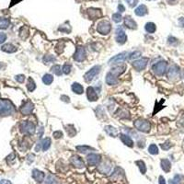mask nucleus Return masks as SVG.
<instances>
[{
	"instance_id": "nucleus-58",
	"label": "nucleus",
	"mask_w": 184,
	"mask_h": 184,
	"mask_svg": "<svg viewBox=\"0 0 184 184\" xmlns=\"http://www.w3.org/2000/svg\"><path fill=\"white\" fill-rule=\"evenodd\" d=\"M181 123H182V124L184 126V116L182 118V120H181Z\"/></svg>"
},
{
	"instance_id": "nucleus-18",
	"label": "nucleus",
	"mask_w": 184,
	"mask_h": 184,
	"mask_svg": "<svg viewBox=\"0 0 184 184\" xmlns=\"http://www.w3.org/2000/svg\"><path fill=\"white\" fill-rule=\"evenodd\" d=\"M120 139L122 140V142L125 146H127L129 147H134V141L132 140L130 135L125 134H120Z\"/></svg>"
},
{
	"instance_id": "nucleus-37",
	"label": "nucleus",
	"mask_w": 184,
	"mask_h": 184,
	"mask_svg": "<svg viewBox=\"0 0 184 184\" xmlns=\"http://www.w3.org/2000/svg\"><path fill=\"white\" fill-rule=\"evenodd\" d=\"M27 88H28V90L30 91V92H32L35 90V88H36V84L34 82V80L32 78H29L28 79V83H27Z\"/></svg>"
},
{
	"instance_id": "nucleus-22",
	"label": "nucleus",
	"mask_w": 184,
	"mask_h": 184,
	"mask_svg": "<svg viewBox=\"0 0 184 184\" xmlns=\"http://www.w3.org/2000/svg\"><path fill=\"white\" fill-rule=\"evenodd\" d=\"M123 176H124L123 170H122V168H120V167H116L115 170L113 171L112 175V180H113L114 182H115V181H119V180H120L122 177H123Z\"/></svg>"
},
{
	"instance_id": "nucleus-33",
	"label": "nucleus",
	"mask_w": 184,
	"mask_h": 184,
	"mask_svg": "<svg viewBox=\"0 0 184 184\" xmlns=\"http://www.w3.org/2000/svg\"><path fill=\"white\" fill-rule=\"evenodd\" d=\"M66 131H67V134H68L70 137L75 136L76 134H77L76 128H75L74 125H72V124H69V125H67V126H66Z\"/></svg>"
},
{
	"instance_id": "nucleus-30",
	"label": "nucleus",
	"mask_w": 184,
	"mask_h": 184,
	"mask_svg": "<svg viewBox=\"0 0 184 184\" xmlns=\"http://www.w3.org/2000/svg\"><path fill=\"white\" fill-rule=\"evenodd\" d=\"M51 144H52L51 138H49V137L44 138V139L42 141V149L43 151L48 150V149L50 148Z\"/></svg>"
},
{
	"instance_id": "nucleus-21",
	"label": "nucleus",
	"mask_w": 184,
	"mask_h": 184,
	"mask_svg": "<svg viewBox=\"0 0 184 184\" xmlns=\"http://www.w3.org/2000/svg\"><path fill=\"white\" fill-rule=\"evenodd\" d=\"M106 83L110 86H115L118 84V77H115L112 72H109L106 75Z\"/></svg>"
},
{
	"instance_id": "nucleus-34",
	"label": "nucleus",
	"mask_w": 184,
	"mask_h": 184,
	"mask_svg": "<svg viewBox=\"0 0 184 184\" xmlns=\"http://www.w3.org/2000/svg\"><path fill=\"white\" fill-rule=\"evenodd\" d=\"M145 29H146V31H147L148 33H154V32H156V30H157V27H156L155 23H153V22H148V23L146 24Z\"/></svg>"
},
{
	"instance_id": "nucleus-38",
	"label": "nucleus",
	"mask_w": 184,
	"mask_h": 184,
	"mask_svg": "<svg viewBox=\"0 0 184 184\" xmlns=\"http://www.w3.org/2000/svg\"><path fill=\"white\" fill-rule=\"evenodd\" d=\"M51 71H52L53 74H55L56 76H61L62 73H63V70H62V68H61V67H60L59 65L53 66V67L51 68Z\"/></svg>"
},
{
	"instance_id": "nucleus-1",
	"label": "nucleus",
	"mask_w": 184,
	"mask_h": 184,
	"mask_svg": "<svg viewBox=\"0 0 184 184\" xmlns=\"http://www.w3.org/2000/svg\"><path fill=\"white\" fill-rule=\"evenodd\" d=\"M15 112V107L12 102L7 100H0V116L6 117L13 114Z\"/></svg>"
},
{
	"instance_id": "nucleus-42",
	"label": "nucleus",
	"mask_w": 184,
	"mask_h": 184,
	"mask_svg": "<svg viewBox=\"0 0 184 184\" xmlns=\"http://www.w3.org/2000/svg\"><path fill=\"white\" fill-rule=\"evenodd\" d=\"M55 60H56L55 57H54L53 55H51V54H46V55L43 57V62H44L45 64H50V63L54 62Z\"/></svg>"
},
{
	"instance_id": "nucleus-51",
	"label": "nucleus",
	"mask_w": 184,
	"mask_h": 184,
	"mask_svg": "<svg viewBox=\"0 0 184 184\" xmlns=\"http://www.w3.org/2000/svg\"><path fill=\"white\" fill-rule=\"evenodd\" d=\"M7 40V35L4 32H0V44L5 42V41Z\"/></svg>"
},
{
	"instance_id": "nucleus-56",
	"label": "nucleus",
	"mask_w": 184,
	"mask_h": 184,
	"mask_svg": "<svg viewBox=\"0 0 184 184\" xmlns=\"http://www.w3.org/2000/svg\"><path fill=\"white\" fill-rule=\"evenodd\" d=\"M0 184H12L9 181H7V180H2V181H0Z\"/></svg>"
},
{
	"instance_id": "nucleus-41",
	"label": "nucleus",
	"mask_w": 184,
	"mask_h": 184,
	"mask_svg": "<svg viewBox=\"0 0 184 184\" xmlns=\"http://www.w3.org/2000/svg\"><path fill=\"white\" fill-rule=\"evenodd\" d=\"M148 152L150 153L151 155H157L158 154V147H157V145L152 144L148 147Z\"/></svg>"
},
{
	"instance_id": "nucleus-50",
	"label": "nucleus",
	"mask_w": 184,
	"mask_h": 184,
	"mask_svg": "<svg viewBox=\"0 0 184 184\" xmlns=\"http://www.w3.org/2000/svg\"><path fill=\"white\" fill-rule=\"evenodd\" d=\"M52 135H53V137L55 139H59V138H61L63 136V133L61 131H55V132H53Z\"/></svg>"
},
{
	"instance_id": "nucleus-7",
	"label": "nucleus",
	"mask_w": 184,
	"mask_h": 184,
	"mask_svg": "<svg viewBox=\"0 0 184 184\" xmlns=\"http://www.w3.org/2000/svg\"><path fill=\"white\" fill-rule=\"evenodd\" d=\"M148 61H149V59H148V58H147V57H143V58H141V59H138V60L134 61V63H133V67H134V68L136 70V71L144 70V69L147 67V66Z\"/></svg>"
},
{
	"instance_id": "nucleus-47",
	"label": "nucleus",
	"mask_w": 184,
	"mask_h": 184,
	"mask_svg": "<svg viewBox=\"0 0 184 184\" xmlns=\"http://www.w3.org/2000/svg\"><path fill=\"white\" fill-rule=\"evenodd\" d=\"M171 147H172V145H171V143L169 141H167V142H165L164 144L161 145V148L163 150H168Z\"/></svg>"
},
{
	"instance_id": "nucleus-19",
	"label": "nucleus",
	"mask_w": 184,
	"mask_h": 184,
	"mask_svg": "<svg viewBox=\"0 0 184 184\" xmlns=\"http://www.w3.org/2000/svg\"><path fill=\"white\" fill-rule=\"evenodd\" d=\"M32 178L37 182H42L44 181L45 175L42 171L39 170V169H33L32 170Z\"/></svg>"
},
{
	"instance_id": "nucleus-28",
	"label": "nucleus",
	"mask_w": 184,
	"mask_h": 184,
	"mask_svg": "<svg viewBox=\"0 0 184 184\" xmlns=\"http://www.w3.org/2000/svg\"><path fill=\"white\" fill-rule=\"evenodd\" d=\"M169 184H184V176L182 175H175L172 180L169 181Z\"/></svg>"
},
{
	"instance_id": "nucleus-5",
	"label": "nucleus",
	"mask_w": 184,
	"mask_h": 184,
	"mask_svg": "<svg viewBox=\"0 0 184 184\" xmlns=\"http://www.w3.org/2000/svg\"><path fill=\"white\" fill-rule=\"evenodd\" d=\"M167 62H165V61H160V62L155 64V65L152 67V70H153V72H154L156 75H157V76H163V75L166 73V71H167Z\"/></svg>"
},
{
	"instance_id": "nucleus-52",
	"label": "nucleus",
	"mask_w": 184,
	"mask_h": 184,
	"mask_svg": "<svg viewBox=\"0 0 184 184\" xmlns=\"http://www.w3.org/2000/svg\"><path fill=\"white\" fill-rule=\"evenodd\" d=\"M178 42V40L176 39V38H174V37H169L168 38V43L169 44H176Z\"/></svg>"
},
{
	"instance_id": "nucleus-55",
	"label": "nucleus",
	"mask_w": 184,
	"mask_h": 184,
	"mask_svg": "<svg viewBox=\"0 0 184 184\" xmlns=\"http://www.w3.org/2000/svg\"><path fill=\"white\" fill-rule=\"evenodd\" d=\"M61 100H62L63 101H66V102H70V99H69V97L65 96V95L61 96Z\"/></svg>"
},
{
	"instance_id": "nucleus-26",
	"label": "nucleus",
	"mask_w": 184,
	"mask_h": 184,
	"mask_svg": "<svg viewBox=\"0 0 184 184\" xmlns=\"http://www.w3.org/2000/svg\"><path fill=\"white\" fill-rule=\"evenodd\" d=\"M71 88H72L73 92H75V93H77V94H78V95L82 94V93L84 92L83 86H82V85H80L79 83H77V82L73 83L72 87H71Z\"/></svg>"
},
{
	"instance_id": "nucleus-6",
	"label": "nucleus",
	"mask_w": 184,
	"mask_h": 184,
	"mask_svg": "<svg viewBox=\"0 0 184 184\" xmlns=\"http://www.w3.org/2000/svg\"><path fill=\"white\" fill-rule=\"evenodd\" d=\"M97 31L99 33L102 34V35H107L112 31V25L109 21L102 20L101 22H99V24L97 26Z\"/></svg>"
},
{
	"instance_id": "nucleus-54",
	"label": "nucleus",
	"mask_w": 184,
	"mask_h": 184,
	"mask_svg": "<svg viewBox=\"0 0 184 184\" xmlns=\"http://www.w3.org/2000/svg\"><path fill=\"white\" fill-rule=\"evenodd\" d=\"M158 184H166V181L162 176H160L159 179H158Z\"/></svg>"
},
{
	"instance_id": "nucleus-40",
	"label": "nucleus",
	"mask_w": 184,
	"mask_h": 184,
	"mask_svg": "<svg viewBox=\"0 0 184 184\" xmlns=\"http://www.w3.org/2000/svg\"><path fill=\"white\" fill-rule=\"evenodd\" d=\"M61 32H65V33H68V32H71V27L69 26V24L68 23H65V24H63V25H61L60 27H59V29H58Z\"/></svg>"
},
{
	"instance_id": "nucleus-3",
	"label": "nucleus",
	"mask_w": 184,
	"mask_h": 184,
	"mask_svg": "<svg viewBox=\"0 0 184 184\" xmlns=\"http://www.w3.org/2000/svg\"><path fill=\"white\" fill-rule=\"evenodd\" d=\"M134 127L140 131V132H143V133H148L150 131L151 128V124L150 122L147 120H143V119H138L136 120L134 122Z\"/></svg>"
},
{
	"instance_id": "nucleus-59",
	"label": "nucleus",
	"mask_w": 184,
	"mask_h": 184,
	"mask_svg": "<svg viewBox=\"0 0 184 184\" xmlns=\"http://www.w3.org/2000/svg\"><path fill=\"white\" fill-rule=\"evenodd\" d=\"M169 3H175V2H177L178 0H167Z\"/></svg>"
},
{
	"instance_id": "nucleus-20",
	"label": "nucleus",
	"mask_w": 184,
	"mask_h": 184,
	"mask_svg": "<svg viewBox=\"0 0 184 184\" xmlns=\"http://www.w3.org/2000/svg\"><path fill=\"white\" fill-rule=\"evenodd\" d=\"M124 25H125V27H127L128 29H131V30H136L137 29L136 22L130 16H126L124 17Z\"/></svg>"
},
{
	"instance_id": "nucleus-53",
	"label": "nucleus",
	"mask_w": 184,
	"mask_h": 184,
	"mask_svg": "<svg viewBox=\"0 0 184 184\" xmlns=\"http://www.w3.org/2000/svg\"><path fill=\"white\" fill-rule=\"evenodd\" d=\"M118 9H119V11H120V12H124V11H125V7H124V6H123L122 4H121V3H120V5L118 6Z\"/></svg>"
},
{
	"instance_id": "nucleus-48",
	"label": "nucleus",
	"mask_w": 184,
	"mask_h": 184,
	"mask_svg": "<svg viewBox=\"0 0 184 184\" xmlns=\"http://www.w3.org/2000/svg\"><path fill=\"white\" fill-rule=\"evenodd\" d=\"M15 78L18 83H23L25 80V76L24 75H17L15 77Z\"/></svg>"
},
{
	"instance_id": "nucleus-46",
	"label": "nucleus",
	"mask_w": 184,
	"mask_h": 184,
	"mask_svg": "<svg viewBox=\"0 0 184 184\" xmlns=\"http://www.w3.org/2000/svg\"><path fill=\"white\" fill-rule=\"evenodd\" d=\"M119 113H121V114H119V116L121 118H130V115H129V112H126V111H122V110H120L119 111Z\"/></svg>"
},
{
	"instance_id": "nucleus-49",
	"label": "nucleus",
	"mask_w": 184,
	"mask_h": 184,
	"mask_svg": "<svg viewBox=\"0 0 184 184\" xmlns=\"http://www.w3.org/2000/svg\"><path fill=\"white\" fill-rule=\"evenodd\" d=\"M126 2H127V4H128L131 7H135V6L137 5L138 0H126Z\"/></svg>"
},
{
	"instance_id": "nucleus-43",
	"label": "nucleus",
	"mask_w": 184,
	"mask_h": 184,
	"mask_svg": "<svg viewBox=\"0 0 184 184\" xmlns=\"http://www.w3.org/2000/svg\"><path fill=\"white\" fill-rule=\"evenodd\" d=\"M71 69H72V66H71L70 64H65V65H64V67H62L63 73H64V74H66V75L70 74Z\"/></svg>"
},
{
	"instance_id": "nucleus-14",
	"label": "nucleus",
	"mask_w": 184,
	"mask_h": 184,
	"mask_svg": "<svg viewBox=\"0 0 184 184\" xmlns=\"http://www.w3.org/2000/svg\"><path fill=\"white\" fill-rule=\"evenodd\" d=\"M167 75L169 79H176L180 75V68L178 66H175V65L170 67L169 69L167 70Z\"/></svg>"
},
{
	"instance_id": "nucleus-25",
	"label": "nucleus",
	"mask_w": 184,
	"mask_h": 184,
	"mask_svg": "<svg viewBox=\"0 0 184 184\" xmlns=\"http://www.w3.org/2000/svg\"><path fill=\"white\" fill-rule=\"evenodd\" d=\"M125 66H118V67H113V68H112V70L110 71V72H112L115 77H119L120 75H122L124 71H125Z\"/></svg>"
},
{
	"instance_id": "nucleus-11",
	"label": "nucleus",
	"mask_w": 184,
	"mask_h": 184,
	"mask_svg": "<svg viewBox=\"0 0 184 184\" xmlns=\"http://www.w3.org/2000/svg\"><path fill=\"white\" fill-rule=\"evenodd\" d=\"M89 166H97L101 163V157L98 154H89L87 157Z\"/></svg>"
},
{
	"instance_id": "nucleus-27",
	"label": "nucleus",
	"mask_w": 184,
	"mask_h": 184,
	"mask_svg": "<svg viewBox=\"0 0 184 184\" xmlns=\"http://www.w3.org/2000/svg\"><path fill=\"white\" fill-rule=\"evenodd\" d=\"M104 130H105V132H106L107 134H109L110 136H112V137H116L118 135L117 129L114 128V127H112V126H111V125L105 126Z\"/></svg>"
},
{
	"instance_id": "nucleus-35",
	"label": "nucleus",
	"mask_w": 184,
	"mask_h": 184,
	"mask_svg": "<svg viewBox=\"0 0 184 184\" xmlns=\"http://www.w3.org/2000/svg\"><path fill=\"white\" fill-rule=\"evenodd\" d=\"M135 164L138 166L139 169H140V172L142 174H146V172H147V167H146V164H145V162L143 160H137V161H135Z\"/></svg>"
},
{
	"instance_id": "nucleus-60",
	"label": "nucleus",
	"mask_w": 184,
	"mask_h": 184,
	"mask_svg": "<svg viewBox=\"0 0 184 184\" xmlns=\"http://www.w3.org/2000/svg\"><path fill=\"white\" fill-rule=\"evenodd\" d=\"M109 184H114V183H109Z\"/></svg>"
},
{
	"instance_id": "nucleus-57",
	"label": "nucleus",
	"mask_w": 184,
	"mask_h": 184,
	"mask_svg": "<svg viewBox=\"0 0 184 184\" xmlns=\"http://www.w3.org/2000/svg\"><path fill=\"white\" fill-rule=\"evenodd\" d=\"M179 22H180V24L184 28V17H181L180 20H179Z\"/></svg>"
},
{
	"instance_id": "nucleus-45",
	"label": "nucleus",
	"mask_w": 184,
	"mask_h": 184,
	"mask_svg": "<svg viewBox=\"0 0 184 184\" xmlns=\"http://www.w3.org/2000/svg\"><path fill=\"white\" fill-rule=\"evenodd\" d=\"M122 19V15H121L120 13H114V14L112 15V20H113L114 22H116V23L121 22Z\"/></svg>"
},
{
	"instance_id": "nucleus-39",
	"label": "nucleus",
	"mask_w": 184,
	"mask_h": 184,
	"mask_svg": "<svg viewBox=\"0 0 184 184\" xmlns=\"http://www.w3.org/2000/svg\"><path fill=\"white\" fill-rule=\"evenodd\" d=\"M77 150L78 151V152H80V153L85 154V153H87L88 151L94 150V148H92L90 147H87V146H78V147H77Z\"/></svg>"
},
{
	"instance_id": "nucleus-44",
	"label": "nucleus",
	"mask_w": 184,
	"mask_h": 184,
	"mask_svg": "<svg viewBox=\"0 0 184 184\" xmlns=\"http://www.w3.org/2000/svg\"><path fill=\"white\" fill-rule=\"evenodd\" d=\"M141 54H142V52H139V51H136V52H134L130 53V54H129V56H128V58H129L130 60L136 59V58L140 57V56H141Z\"/></svg>"
},
{
	"instance_id": "nucleus-32",
	"label": "nucleus",
	"mask_w": 184,
	"mask_h": 184,
	"mask_svg": "<svg viewBox=\"0 0 184 184\" xmlns=\"http://www.w3.org/2000/svg\"><path fill=\"white\" fill-rule=\"evenodd\" d=\"M9 19L6 18V17H0V29L1 30H5L7 29V27L9 26Z\"/></svg>"
},
{
	"instance_id": "nucleus-9",
	"label": "nucleus",
	"mask_w": 184,
	"mask_h": 184,
	"mask_svg": "<svg viewBox=\"0 0 184 184\" xmlns=\"http://www.w3.org/2000/svg\"><path fill=\"white\" fill-rule=\"evenodd\" d=\"M86 57H87V52L85 48L82 46H78L74 54V60H76L77 62H83Z\"/></svg>"
},
{
	"instance_id": "nucleus-4",
	"label": "nucleus",
	"mask_w": 184,
	"mask_h": 184,
	"mask_svg": "<svg viewBox=\"0 0 184 184\" xmlns=\"http://www.w3.org/2000/svg\"><path fill=\"white\" fill-rule=\"evenodd\" d=\"M101 72V66H95L92 68H90L85 75H84V79L86 82H90L92 81L96 76Z\"/></svg>"
},
{
	"instance_id": "nucleus-15",
	"label": "nucleus",
	"mask_w": 184,
	"mask_h": 184,
	"mask_svg": "<svg viewBox=\"0 0 184 184\" xmlns=\"http://www.w3.org/2000/svg\"><path fill=\"white\" fill-rule=\"evenodd\" d=\"M87 100L89 101H96L99 97H98V93L95 90V88L93 87H88L87 89Z\"/></svg>"
},
{
	"instance_id": "nucleus-8",
	"label": "nucleus",
	"mask_w": 184,
	"mask_h": 184,
	"mask_svg": "<svg viewBox=\"0 0 184 184\" xmlns=\"http://www.w3.org/2000/svg\"><path fill=\"white\" fill-rule=\"evenodd\" d=\"M116 36H115V40L119 44H124L127 41V35L125 34L124 31L122 30V27H118L116 32Z\"/></svg>"
},
{
	"instance_id": "nucleus-29",
	"label": "nucleus",
	"mask_w": 184,
	"mask_h": 184,
	"mask_svg": "<svg viewBox=\"0 0 184 184\" xmlns=\"http://www.w3.org/2000/svg\"><path fill=\"white\" fill-rule=\"evenodd\" d=\"M161 168L165 171V172H169L170 168H171V163L168 159H162L161 160Z\"/></svg>"
},
{
	"instance_id": "nucleus-23",
	"label": "nucleus",
	"mask_w": 184,
	"mask_h": 184,
	"mask_svg": "<svg viewBox=\"0 0 184 184\" xmlns=\"http://www.w3.org/2000/svg\"><path fill=\"white\" fill-rule=\"evenodd\" d=\"M134 12H135V14H136L137 16L143 17V16H145V15L147 14V7L145 5H140L138 7L135 8Z\"/></svg>"
},
{
	"instance_id": "nucleus-10",
	"label": "nucleus",
	"mask_w": 184,
	"mask_h": 184,
	"mask_svg": "<svg viewBox=\"0 0 184 184\" xmlns=\"http://www.w3.org/2000/svg\"><path fill=\"white\" fill-rule=\"evenodd\" d=\"M127 58V52H121L117 55H115L114 57L111 58L110 61H109V64L110 65H115V64H120V63H122L126 60Z\"/></svg>"
},
{
	"instance_id": "nucleus-36",
	"label": "nucleus",
	"mask_w": 184,
	"mask_h": 184,
	"mask_svg": "<svg viewBox=\"0 0 184 184\" xmlns=\"http://www.w3.org/2000/svg\"><path fill=\"white\" fill-rule=\"evenodd\" d=\"M53 81V77L50 74H45L42 77V82L45 85H51Z\"/></svg>"
},
{
	"instance_id": "nucleus-12",
	"label": "nucleus",
	"mask_w": 184,
	"mask_h": 184,
	"mask_svg": "<svg viewBox=\"0 0 184 184\" xmlns=\"http://www.w3.org/2000/svg\"><path fill=\"white\" fill-rule=\"evenodd\" d=\"M34 109L33 103L32 101H26L20 108V112L23 115H29L32 112Z\"/></svg>"
},
{
	"instance_id": "nucleus-17",
	"label": "nucleus",
	"mask_w": 184,
	"mask_h": 184,
	"mask_svg": "<svg viewBox=\"0 0 184 184\" xmlns=\"http://www.w3.org/2000/svg\"><path fill=\"white\" fill-rule=\"evenodd\" d=\"M87 12L88 17H90L91 19H97V18H99L102 16L101 10L98 9V8H89V9H87Z\"/></svg>"
},
{
	"instance_id": "nucleus-31",
	"label": "nucleus",
	"mask_w": 184,
	"mask_h": 184,
	"mask_svg": "<svg viewBox=\"0 0 184 184\" xmlns=\"http://www.w3.org/2000/svg\"><path fill=\"white\" fill-rule=\"evenodd\" d=\"M29 33H30V32H29V29L27 28V27H22L20 30H19V36H20V38L21 39H23V40H26L28 37H29Z\"/></svg>"
},
{
	"instance_id": "nucleus-2",
	"label": "nucleus",
	"mask_w": 184,
	"mask_h": 184,
	"mask_svg": "<svg viewBox=\"0 0 184 184\" xmlns=\"http://www.w3.org/2000/svg\"><path fill=\"white\" fill-rule=\"evenodd\" d=\"M19 129L22 134H27V135H32L35 133V125L32 122L29 121H24L19 124Z\"/></svg>"
},
{
	"instance_id": "nucleus-13",
	"label": "nucleus",
	"mask_w": 184,
	"mask_h": 184,
	"mask_svg": "<svg viewBox=\"0 0 184 184\" xmlns=\"http://www.w3.org/2000/svg\"><path fill=\"white\" fill-rule=\"evenodd\" d=\"M112 169V164L109 161H104L98 167V170L102 174H109Z\"/></svg>"
},
{
	"instance_id": "nucleus-16",
	"label": "nucleus",
	"mask_w": 184,
	"mask_h": 184,
	"mask_svg": "<svg viewBox=\"0 0 184 184\" xmlns=\"http://www.w3.org/2000/svg\"><path fill=\"white\" fill-rule=\"evenodd\" d=\"M70 162L73 164V166L78 167V168H82V167H85L84 161L82 160V158L78 156H73L70 159Z\"/></svg>"
},
{
	"instance_id": "nucleus-24",
	"label": "nucleus",
	"mask_w": 184,
	"mask_h": 184,
	"mask_svg": "<svg viewBox=\"0 0 184 184\" xmlns=\"http://www.w3.org/2000/svg\"><path fill=\"white\" fill-rule=\"evenodd\" d=\"M1 50L3 52H8V53H12V52H15L17 51V47L14 46L13 44L11 43H7V44H4L2 47H1Z\"/></svg>"
}]
</instances>
